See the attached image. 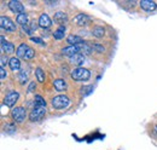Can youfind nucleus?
<instances>
[{
	"mask_svg": "<svg viewBox=\"0 0 157 150\" xmlns=\"http://www.w3.org/2000/svg\"><path fill=\"white\" fill-rule=\"evenodd\" d=\"M52 107L57 110H60V109H65L69 107L70 104V99L64 96V94H59V96H56L53 99H52Z\"/></svg>",
	"mask_w": 157,
	"mask_h": 150,
	"instance_id": "nucleus-1",
	"label": "nucleus"
},
{
	"mask_svg": "<svg viewBox=\"0 0 157 150\" xmlns=\"http://www.w3.org/2000/svg\"><path fill=\"white\" fill-rule=\"evenodd\" d=\"M91 77V72L86 68H76L71 72V79L75 81H87Z\"/></svg>",
	"mask_w": 157,
	"mask_h": 150,
	"instance_id": "nucleus-2",
	"label": "nucleus"
},
{
	"mask_svg": "<svg viewBox=\"0 0 157 150\" xmlns=\"http://www.w3.org/2000/svg\"><path fill=\"white\" fill-rule=\"evenodd\" d=\"M0 26L6 32H15L16 30V24L12 22V19L9 18L7 16H1L0 17Z\"/></svg>",
	"mask_w": 157,
	"mask_h": 150,
	"instance_id": "nucleus-3",
	"label": "nucleus"
},
{
	"mask_svg": "<svg viewBox=\"0 0 157 150\" xmlns=\"http://www.w3.org/2000/svg\"><path fill=\"white\" fill-rule=\"evenodd\" d=\"M11 115H12V119L16 122H23L25 116H27V112H25V109L23 107H16V108L12 109Z\"/></svg>",
	"mask_w": 157,
	"mask_h": 150,
	"instance_id": "nucleus-4",
	"label": "nucleus"
},
{
	"mask_svg": "<svg viewBox=\"0 0 157 150\" xmlns=\"http://www.w3.org/2000/svg\"><path fill=\"white\" fill-rule=\"evenodd\" d=\"M45 115H46V108H42V107H35V108L32 110L30 115H29V120H30V121H33V122H35V121L41 120Z\"/></svg>",
	"mask_w": 157,
	"mask_h": 150,
	"instance_id": "nucleus-5",
	"label": "nucleus"
},
{
	"mask_svg": "<svg viewBox=\"0 0 157 150\" xmlns=\"http://www.w3.org/2000/svg\"><path fill=\"white\" fill-rule=\"evenodd\" d=\"M18 98H20V93H18V92H16V91H11V92H9V93L5 96L4 103H5L6 107L12 108V107L16 104V102L18 101Z\"/></svg>",
	"mask_w": 157,
	"mask_h": 150,
	"instance_id": "nucleus-6",
	"label": "nucleus"
},
{
	"mask_svg": "<svg viewBox=\"0 0 157 150\" xmlns=\"http://www.w3.org/2000/svg\"><path fill=\"white\" fill-rule=\"evenodd\" d=\"M9 9L13 12V14H17V15H21V14H25L24 12V6H23V4L18 1V0H11L10 2H9Z\"/></svg>",
	"mask_w": 157,
	"mask_h": 150,
	"instance_id": "nucleus-7",
	"label": "nucleus"
},
{
	"mask_svg": "<svg viewBox=\"0 0 157 150\" xmlns=\"http://www.w3.org/2000/svg\"><path fill=\"white\" fill-rule=\"evenodd\" d=\"M140 7H141V10H144L146 12H151V11H155L157 9V4L152 0H141Z\"/></svg>",
	"mask_w": 157,
	"mask_h": 150,
	"instance_id": "nucleus-8",
	"label": "nucleus"
},
{
	"mask_svg": "<svg viewBox=\"0 0 157 150\" xmlns=\"http://www.w3.org/2000/svg\"><path fill=\"white\" fill-rule=\"evenodd\" d=\"M74 21H75V23H76L78 26H80V27H85V26H87V24L92 21V18H91L88 15H86V14H78V15L75 16Z\"/></svg>",
	"mask_w": 157,
	"mask_h": 150,
	"instance_id": "nucleus-9",
	"label": "nucleus"
},
{
	"mask_svg": "<svg viewBox=\"0 0 157 150\" xmlns=\"http://www.w3.org/2000/svg\"><path fill=\"white\" fill-rule=\"evenodd\" d=\"M62 52H63L67 57L73 58L75 55L80 53V47H78V46H73V45H70V46H68V47H64Z\"/></svg>",
	"mask_w": 157,
	"mask_h": 150,
	"instance_id": "nucleus-10",
	"label": "nucleus"
},
{
	"mask_svg": "<svg viewBox=\"0 0 157 150\" xmlns=\"http://www.w3.org/2000/svg\"><path fill=\"white\" fill-rule=\"evenodd\" d=\"M39 26L44 29H48L51 26H52V21L48 17V15L46 14H42L39 17Z\"/></svg>",
	"mask_w": 157,
	"mask_h": 150,
	"instance_id": "nucleus-11",
	"label": "nucleus"
},
{
	"mask_svg": "<svg viewBox=\"0 0 157 150\" xmlns=\"http://www.w3.org/2000/svg\"><path fill=\"white\" fill-rule=\"evenodd\" d=\"M9 67L12 72H20L21 70V61L18 57H12L10 58V63H9Z\"/></svg>",
	"mask_w": 157,
	"mask_h": 150,
	"instance_id": "nucleus-12",
	"label": "nucleus"
},
{
	"mask_svg": "<svg viewBox=\"0 0 157 150\" xmlns=\"http://www.w3.org/2000/svg\"><path fill=\"white\" fill-rule=\"evenodd\" d=\"M1 51H2V53H5V55H11L12 52H15V46H13V44H11V42H2L1 44Z\"/></svg>",
	"mask_w": 157,
	"mask_h": 150,
	"instance_id": "nucleus-13",
	"label": "nucleus"
},
{
	"mask_svg": "<svg viewBox=\"0 0 157 150\" xmlns=\"http://www.w3.org/2000/svg\"><path fill=\"white\" fill-rule=\"evenodd\" d=\"M67 41H68L70 45H73V46H78V45L83 44L82 38H80L78 35H69V37L67 38Z\"/></svg>",
	"mask_w": 157,
	"mask_h": 150,
	"instance_id": "nucleus-14",
	"label": "nucleus"
},
{
	"mask_svg": "<svg viewBox=\"0 0 157 150\" xmlns=\"http://www.w3.org/2000/svg\"><path fill=\"white\" fill-rule=\"evenodd\" d=\"M67 21H68V16H67V14H64V12H57V14L55 15V22L60 24V26H63Z\"/></svg>",
	"mask_w": 157,
	"mask_h": 150,
	"instance_id": "nucleus-15",
	"label": "nucleus"
},
{
	"mask_svg": "<svg viewBox=\"0 0 157 150\" xmlns=\"http://www.w3.org/2000/svg\"><path fill=\"white\" fill-rule=\"evenodd\" d=\"M53 86H55V89L57 90V91H64L65 89H67V82L63 80V79H57V80H55L53 81Z\"/></svg>",
	"mask_w": 157,
	"mask_h": 150,
	"instance_id": "nucleus-16",
	"label": "nucleus"
},
{
	"mask_svg": "<svg viewBox=\"0 0 157 150\" xmlns=\"http://www.w3.org/2000/svg\"><path fill=\"white\" fill-rule=\"evenodd\" d=\"M78 47H80V53H81V55H83V56H88V55H91V53H92V49H93V47L88 46L86 42H83V44L78 45Z\"/></svg>",
	"mask_w": 157,
	"mask_h": 150,
	"instance_id": "nucleus-17",
	"label": "nucleus"
},
{
	"mask_svg": "<svg viewBox=\"0 0 157 150\" xmlns=\"http://www.w3.org/2000/svg\"><path fill=\"white\" fill-rule=\"evenodd\" d=\"M28 49H29V46L25 45V44L20 45V47L17 49V57H18V58H22V59H24V57H25V55H27Z\"/></svg>",
	"mask_w": 157,
	"mask_h": 150,
	"instance_id": "nucleus-18",
	"label": "nucleus"
},
{
	"mask_svg": "<svg viewBox=\"0 0 157 150\" xmlns=\"http://www.w3.org/2000/svg\"><path fill=\"white\" fill-rule=\"evenodd\" d=\"M17 23L21 24V26H28V22H29V19H28V15L27 14H21V15H17Z\"/></svg>",
	"mask_w": 157,
	"mask_h": 150,
	"instance_id": "nucleus-19",
	"label": "nucleus"
},
{
	"mask_svg": "<svg viewBox=\"0 0 157 150\" xmlns=\"http://www.w3.org/2000/svg\"><path fill=\"white\" fill-rule=\"evenodd\" d=\"M65 35V27L64 26H60L58 29L55 32V34H53V37L56 40H62L63 38Z\"/></svg>",
	"mask_w": 157,
	"mask_h": 150,
	"instance_id": "nucleus-20",
	"label": "nucleus"
},
{
	"mask_svg": "<svg viewBox=\"0 0 157 150\" xmlns=\"http://www.w3.org/2000/svg\"><path fill=\"white\" fill-rule=\"evenodd\" d=\"M28 75H29V72L27 70H21L20 74H18V80H20V82L22 85H24L27 81H28Z\"/></svg>",
	"mask_w": 157,
	"mask_h": 150,
	"instance_id": "nucleus-21",
	"label": "nucleus"
},
{
	"mask_svg": "<svg viewBox=\"0 0 157 150\" xmlns=\"http://www.w3.org/2000/svg\"><path fill=\"white\" fill-rule=\"evenodd\" d=\"M83 61H85V56L81 55V53H78V55H75V56L71 58V62L74 64H76V65H81L83 63Z\"/></svg>",
	"mask_w": 157,
	"mask_h": 150,
	"instance_id": "nucleus-22",
	"label": "nucleus"
},
{
	"mask_svg": "<svg viewBox=\"0 0 157 150\" xmlns=\"http://www.w3.org/2000/svg\"><path fill=\"white\" fill-rule=\"evenodd\" d=\"M35 75H36V79H38V81H39V82H44V81H45V79H46V74H45V72H44L41 68H36V70H35Z\"/></svg>",
	"mask_w": 157,
	"mask_h": 150,
	"instance_id": "nucleus-23",
	"label": "nucleus"
},
{
	"mask_svg": "<svg viewBox=\"0 0 157 150\" xmlns=\"http://www.w3.org/2000/svg\"><path fill=\"white\" fill-rule=\"evenodd\" d=\"M93 35L96 38H103L104 37V34H105V30H104V28L103 27H96L94 29H93Z\"/></svg>",
	"mask_w": 157,
	"mask_h": 150,
	"instance_id": "nucleus-24",
	"label": "nucleus"
},
{
	"mask_svg": "<svg viewBox=\"0 0 157 150\" xmlns=\"http://www.w3.org/2000/svg\"><path fill=\"white\" fill-rule=\"evenodd\" d=\"M35 107H42V108H46V102H45V99L39 96V94H36L35 96Z\"/></svg>",
	"mask_w": 157,
	"mask_h": 150,
	"instance_id": "nucleus-25",
	"label": "nucleus"
},
{
	"mask_svg": "<svg viewBox=\"0 0 157 150\" xmlns=\"http://www.w3.org/2000/svg\"><path fill=\"white\" fill-rule=\"evenodd\" d=\"M5 131L9 132V133H12V132L16 131V127H15V125H12V124H7L6 127H5Z\"/></svg>",
	"mask_w": 157,
	"mask_h": 150,
	"instance_id": "nucleus-26",
	"label": "nucleus"
},
{
	"mask_svg": "<svg viewBox=\"0 0 157 150\" xmlns=\"http://www.w3.org/2000/svg\"><path fill=\"white\" fill-rule=\"evenodd\" d=\"M93 50H96V51H98V52H104V46L103 45H99V44H93Z\"/></svg>",
	"mask_w": 157,
	"mask_h": 150,
	"instance_id": "nucleus-27",
	"label": "nucleus"
},
{
	"mask_svg": "<svg viewBox=\"0 0 157 150\" xmlns=\"http://www.w3.org/2000/svg\"><path fill=\"white\" fill-rule=\"evenodd\" d=\"M9 63H10V59H9L7 57L1 56V63H0V64H1V67H2V68H4L6 64H9Z\"/></svg>",
	"mask_w": 157,
	"mask_h": 150,
	"instance_id": "nucleus-28",
	"label": "nucleus"
},
{
	"mask_svg": "<svg viewBox=\"0 0 157 150\" xmlns=\"http://www.w3.org/2000/svg\"><path fill=\"white\" fill-rule=\"evenodd\" d=\"M6 76H7V73H6V70H5V68H0V79L1 80H5L6 79Z\"/></svg>",
	"mask_w": 157,
	"mask_h": 150,
	"instance_id": "nucleus-29",
	"label": "nucleus"
},
{
	"mask_svg": "<svg viewBox=\"0 0 157 150\" xmlns=\"http://www.w3.org/2000/svg\"><path fill=\"white\" fill-rule=\"evenodd\" d=\"M35 87H36L35 82H30V85H29V87H28V92H33V91L35 90Z\"/></svg>",
	"mask_w": 157,
	"mask_h": 150,
	"instance_id": "nucleus-30",
	"label": "nucleus"
},
{
	"mask_svg": "<svg viewBox=\"0 0 157 150\" xmlns=\"http://www.w3.org/2000/svg\"><path fill=\"white\" fill-rule=\"evenodd\" d=\"M30 40L32 41H34V42H38V44H41V45H45V42L42 41V40H40L38 38H30Z\"/></svg>",
	"mask_w": 157,
	"mask_h": 150,
	"instance_id": "nucleus-31",
	"label": "nucleus"
}]
</instances>
